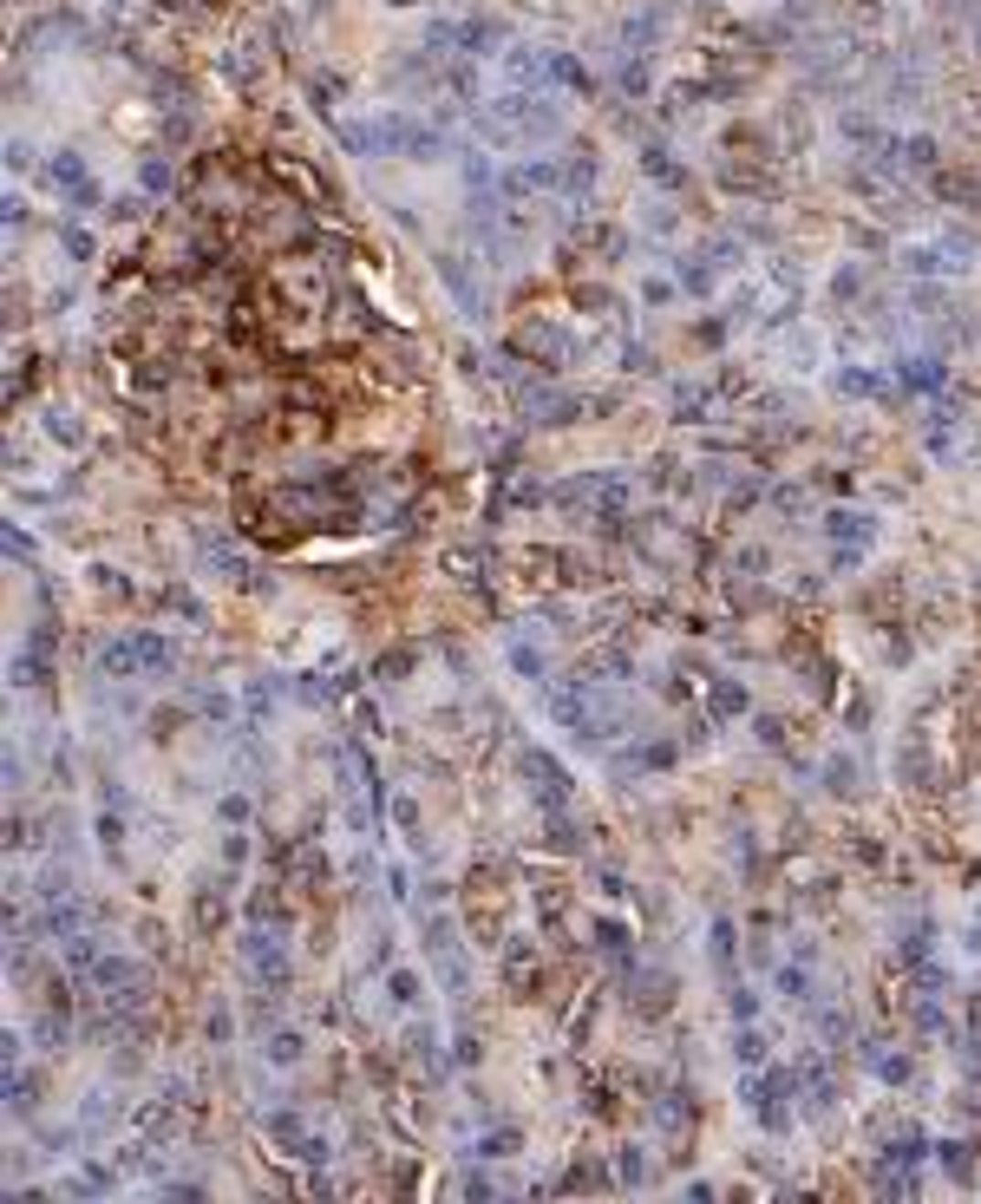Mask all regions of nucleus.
<instances>
[{
  "instance_id": "nucleus-1",
  "label": "nucleus",
  "mask_w": 981,
  "mask_h": 1204,
  "mask_svg": "<svg viewBox=\"0 0 981 1204\" xmlns=\"http://www.w3.org/2000/svg\"><path fill=\"white\" fill-rule=\"evenodd\" d=\"M426 956L445 982V995H465V956H459V930L452 916H426Z\"/></svg>"
},
{
  "instance_id": "nucleus-2",
  "label": "nucleus",
  "mask_w": 981,
  "mask_h": 1204,
  "mask_svg": "<svg viewBox=\"0 0 981 1204\" xmlns=\"http://www.w3.org/2000/svg\"><path fill=\"white\" fill-rule=\"evenodd\" d=\"M523 779H537V786H530V792H537V806L556 819L563 806H569V773L556 766V759L550 753H523Z\"/></svg>"
},
{
  "instance_id": "nucleus-3",
  "label": "nucleus",
  "mask_w": 981,
  "mask_h": 1204,
  "mask_svg": "<svg viewBox=\"0 0 981 1204\" xmlns=\"http://www.w3.org/2000/svg\"><path fill=\"white\" fill-rule=\"evenodd\" d=\"M249 969H256V982H269V988L289 982V949H281V930H256V936H249Z\"/></svg>"
},
{
  "instance_id": "nucleus-4",
  "label": "nucleus",
  "mask_w": 981,
  "mask_h": 1204,
  "mask_svg": "<svg viewBox=\"0 0 981 1204\" xmlns=\"http://www.w3.org/2000/svg\"><path fill=\"white\" fill-rule=\"evenodd\" d=\"M99 668H105L111 681H132V674H144V661H138V635H118V641H105V649H99Z\"/></svg>"
},
{
  "instance_id": "nucleus-5",
  "label": "nucleus",
  "mask_w": 981,
  "mask_h": 1204,
  "mask_svg": "<svg viewBox=\"0 0 981 1204\" xmlns=\"http://www.w3.org/2000/svg\"><path fill=\"white\" fill-rule=\"evenodd\" d=\"M138 661H144V674H171V668H177V649H171L157 628H138Z\"/></svg>"
},
{
  "instance_id": "nucleus-6",
  "label": "nucleus",
  "mask_w": 981,
  "mask_h": 1204,
  "mask_svg": "<svg viewBox=\"0 0 981 1204\" xmlns=\"http://www.w3.org/2000/svg\"><path fill=\"white\" fill-rule=\"evenodd\" d=\"M301 1048H308V1040H301L295 1028H281V1034H269V1061H275V1067H295V1061H301Z\"/></svg>"
},
{
  "instance_id": "nucleus-7",
  "label": "nucleus",
  "mask_w": 981,
  "mask_h": 1204,
  "mask_svg": "<svg viewBox=\"0 0 981 1204\" xmlns=\"http://www.w3.org/2000/svg\"><path fill=\"white\" fill-rule=\"evenodd\" d=\"M471 1152H478V1158H511V1152H517V1133H511V1126H498V1133H484Z\"/></svg>"
},
{
  "instance_id": "nucleus-8",
  "label": "nucleus",
  "mask_w": 981,
  "mask_h": 1204,
  "mask_svg": "<svg viewBox=\"0 0 981 1204\" xmlns=\"http://www.w3.org/2000/svg\"><path fill=\"white\" fill-rule=\"evenodd\" d=\"M47 438H59V446H79V438H86V426H79L72 413H47Z\"/></svg>"
},
{
  "instance_id": "nucleus-9",
  "label": "nucleus",
  "mask_w": 981,
  "mask_h": 1204,
  "mask_svg": "<svg viewBox=\"0 0 981 1204\" xmlns=\"http://www.w3.org/2000/svg\"><path fill=\"white\" fill-rule=\"evenodd\" d=\"M386 988H393V1001H399V1009H413V1001H419V976H413V969H393V976H386Z\"/></svg>"
},
{
  "instance_id": "nucleus-10",
  "label": "nucleus",
  "mask_w": 981,
  "mask_h": 1204,
  "mask_svg": "<svg viewBox=\"0 0 981 1204\" xmlns=\"http://www.w3.org/2000/svg\"><path fill=\"white\" fill-rule=\"evenodd\" d=\"M596 943H602L608 956H622V949H628V930H622V923H608V916H602V923H596Z\"/></svg>"
},
{
  "instance_id": "nucleus-11",
  "label": "nucleus",
  "mask_w": 981,
  "mask_h": 1204,
  "mask_svg": "<svg viewBox=\"0 0 981 1204\" xmlns=\"http://www.w3.org/2000/svg\"><path fill=\"white\" fill-rule=\"evenodd\" d=\"M59 243H66V256H79V262H86V256H92V236H86V229H66V236H59Z\"/></svg>"
},
{
  "instance_id": "nucleus-12",
  "label": "nucleus",
  "mask_w": 981,
  "mask_h": 1204,
  "mask_svg": "<svg viewBox=\"0 0 981 1204\" xmlns=\"http://www.w3.org/2000/svg\"><path fill=\"white\" fill-rule=\"evenodd\" d=\"M393 819H399L406 831H419V806H413V798H399V806H393Z\"/></svg>"
},
{
  "instance_id": "nucleus-13",
  "label": "nucleus",
  "mask_w": 981,
  "mask_h": 1204,
  "mask_svg": "<svg viewBox=\"0 0 981 1204\" xmlns=\"http://www.w3.org/2000/svg\"><path fill=\"white\" fill-rule=\"evenodd\" d=\"M713 707H720V713H733V707H746V694H740V688H720V694H713Z\"/></svg>"
}]
</instances>
